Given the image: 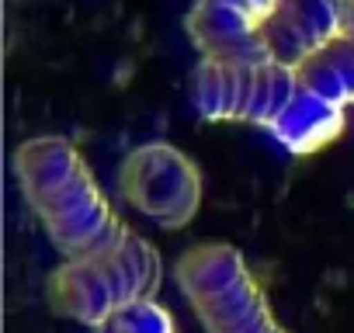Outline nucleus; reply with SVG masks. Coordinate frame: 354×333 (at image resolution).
Returning a JSON list of instances; mask_svg holds the SVG:
<instances>
[{"instance_id": "0eeeda50", "label": "nucleus", "mask_w": 354, "mask_h": 333, "mask_svg": "<svg viewBox=\"0 0 354 333\" xmlns=\"http://www.w3.org/2000/svg\"><path fill=\"white\" fill-rule=\"evenodd\" d=\"M274 8L278 0H195L185 28L202 59L268 63L261 35Z\"/></svg>"}, {"instance_id": "9d476101", "label": "nucleus", "mask_w": 354, "mask_h": 333, "mask_svg": "<svg viewBox=\"0 0 354 333\" xmlns=\"http://www.w3.org/2000/svg\"><path fill=\"white\" fill-rule=\"evenodd\" d=\"M351 28H354V15H351Z\"/></svg>"}, {"instance_id": "f257e3e1", "label": "nucleus", "mask_w": 354, "mask_h": 333, "mask_svg": "<svg viewBox=\"0 0 354 333\" xmlns=\"http://www.w3.org/2000/svg\"><path fill=\"white\" fill-rule=\"evenodd\" d=\"M18 188L63 260L91 257L125 236L84 153L63 135H32L15 149Z\"/></svg>"}, {"instance_id": "39448f33", "label": "nucleus", "mask_w": 354, "mask_h": 333, "mask_svg": "<svg viewBox=\"0 0 354 333\" xmlns=\"http://www.w3.org/2000/svg\"><path fill=\"white\" fill-rule=\"evenodd\" d=\"M299 94V77L281 63H216L198 59L192 73L195 111L209 122H250L274 129V122L292 108Z\"/></svg>"}, {"instance_id": "6e6552de", "label": "nucleus", "mask_w": 354, "mask_h": 333, "mask_svg": "<svg viewBox=\"0 0 354 333\" xmlns=\"http://www.w3.org/2000/svg\"><path fill=\"white\" fill-rule=\"evenodd\" d=\"M351 15L354 0H278L261 35L264 59L299 70L351 28Z\"/></svg>"}, {"instance_id": "7ed1b4c3", "label": "nucleus", "mask_w": 354, "mask_h": 333, "mask_svg": "<svg viewBox=\"0 0 354 333\" xmlns=\"http://www.w3.org/2000/svg\"><path fill=\"white\" fill-rule=\"evenodd\" d=\"M174 281L205 333H285L243 254L230 243H198L174 260Z\"/></svg>"}, {"instance_id": "423d86ee", "label": "nucleus", "mask_w": 354, "mask_h": 333, "mask_svg": "<svg viewBox=\"0 0 354 333\" xmlns=\"http://www.w3.org/2000/svg\"><path fill=\"white\" fill-rule=\"evenodd\" d=\"M118 195L163 229H185L202 209V174L170 142H146L118 166Z\"/></svg>"}, {"instance_id": "f03ea898", "label": "nucleus", "mask_w": 354, "mask_h": 333, "mask_svg": "<svg viewBox=\"0 0 354 333\" xmlns=\"http://www.w3.org/2000/svg\"><path fill=\"white\" fill-rule=\"evenodd\" d=\"M163 281V260L149 240L125 229L118 243L101 254L63 260L46 285L49 305L84 326H97L115 309L142 298H156Z\"/></svg>"}, {"instance_id": "20e7f679", "label": "nucleus", "mask_w": 354, "mask_h": 333, "mask_svg": "<svg viewBox=\"0 0 354 333\" xmlns=\"http://www.w3.org/2000/svg\"><path fill=\"white\" fill-rule=\"evenodd\" d=\"M295 77L299 94L292 108L274 122L271 135L288 153L309 156L330 146L347 125V108L354 104V28L306 59Z\"/></svg>"}, {"instance_id": "1a4fd4ad", "label": "nucleus", "mask_w": 354, "mask_h": 333, "mask_svg": "<svg viewBox=\"0 0 354 333\" xmlns=\"http://www.w3.org/2000/svg\"><path fill=\"white\" fill-rule=\"evenodd\" d=\"M91 333H177V330L174 316L156 298H142L125 309H115L97 326H91Z\"/></svg>"}]
</instances>
